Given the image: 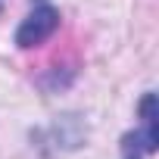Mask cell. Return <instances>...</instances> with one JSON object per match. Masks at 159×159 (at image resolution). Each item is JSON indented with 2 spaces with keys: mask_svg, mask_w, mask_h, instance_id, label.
I'll list each match as a JSON object with an SVG mask.
<instances>
[{
  "mask_svg": "<svg viewBox=\"0 0 159 159\" xmlns=\"http://www.w3.org/2000/svg\"><path fill=\"white\" fill-rule=\"evenodd\" d=\"M0 7H3V3H0Z\"/></svg>",
  "mask_w": 159,
  "mask_h": 159,
  "instance_id": "cell-4",
  "label": "cell"
},
{
  "mask_svg": "<svg viewBox=\"0 0 159 159\" xmlns=\"http://www.w3.org/2000/svg\"><path fill=\"white\" fill-rule=\"evenodd\" d=\"M140 116H143V125H159V116H156V94H147L140 100Z\"/></svg>",
  "mask_w": 159,
  "mask_h": 159,
  "instance_id": "cell-2",
  "label": "cell"
},
{
  "mask_svg": "<svg viewBox=\"0 0 159 159\" xmlns=\"http://www.w3.org/2000/svg\"><path fill=\"white\" fill-rule=\"evenodd\" d=\"M131 159H137V156H131Z\"/></svg>",
  "mask_w": 159,
  "mask_h": 159,
  "instance_id": "cell-3",
  "label": "cell"
},
{
  "mask_svg": "<svg viewBox=\"0 0 159 159\" xmlns=\"http://www.w3.org/2000/svg\"><path fill=\"white\" fill-rule=\"evenodd\" d=\"M56 25H59V13L53 10V7H34L28 16H25V22L19 25V31H16V44L19 47H38V44H44L53 31H56Z\"/></svg>",
  "mask_w": 159,
  "mask_h": 159,
  "instance_id": "cell-1",
  "label": "cell"
}]
</instances>
